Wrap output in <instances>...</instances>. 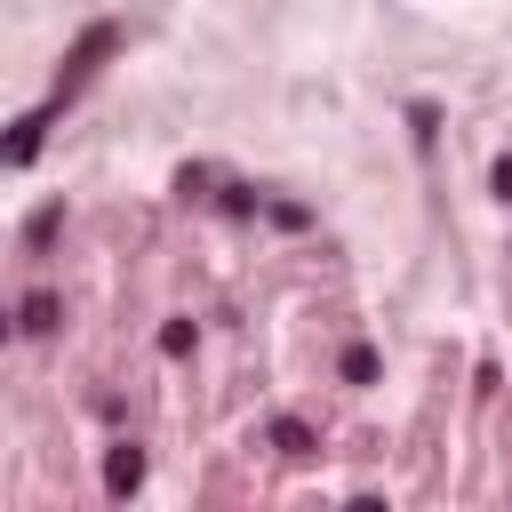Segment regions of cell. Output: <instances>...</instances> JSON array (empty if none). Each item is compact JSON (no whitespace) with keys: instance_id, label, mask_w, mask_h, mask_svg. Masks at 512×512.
<instances>
[{"instance_id":"3","label":"cell","mask_w":512,"mask_h":512,"mask_svg":"<svg viewBox=\"0 0 512 512\" xmlns=\"http://www.w3.org/2000/svg\"><path fill=\"white\" fill-rule=\"evenodd\" d=\"M136 480H144V448H112V456H104V488H112V496H128Z\"/></svg>"},{"instance_id":"4","label":"cell","mask_w":512,"mask_h":512,"mask_svg":"<svg viewBox=\"0 0 512 512\" xmlns=\"http://www.w3.org/2000/svg\"><path fill=\"white\" fill-rule=\"evenodd\" d=\"M272 440H280V448H288V456H312V432H304V424H296V416H280V424H272Z\"/></svg>"},{"instance_id":"5","label":"cell","mask_w":512,"mask_h":512,"mask_svg":"<svg viewBox=\"0 0 512 512\" xmlns=\"http://www.w3.org/2000/svg\"><path fill=\"white\" fill-rule=\"evenodd\" d=\"M344 376H352V384H368V376H376V352H368V344H352V352H344Z\"/></svg>"},{"instance_id":"6","label":"cell","mask_w":512,"mask_h":512,"mask_svg":"<svg viewBox=\"0 0 512 512\" xmlns=\"http://www.w3.org/2000/svg\"><path fill=\"white\" fill-rule=\"evenodd\" d=\"M160 352H192V320H168L160 328Z\"/></svg>"},{"instance_id":"7","label":"cell","mask_w":512,"mask_h":512,"mask_svg":"<svg viewBox=\"0 0 512 512\" xmlns=\"http://www.w3.org/2000/svg\"><path fill=\"white\" fill-rule=\"evenodd\" d=\"M488 184H496V200H512V160H496V176H488Z\"/></svg>"},{"instance_id":"1","label":"cell","mask_w":512,"mask_h":512,"mask_svg":"<svg viewBox=\"0 0 512 512\" xmlns=\"http://www.w3.org/2000/svg\"><path fill=\"white\" fill-rule=\"evenodd\" d=\"M112 48H120V24H104V16H96V24L64 48V64H56V104H72V96L104 72V56H112Z\"/></svg>"},{"instance_id":"2","label":"cell","mask_w":512,"mask_h":512,"mask_svg":"<svg viewBox=\"0 0 512 512\" xmlns=\"http://www.w3.org/2000/svg\"><path fill=\"white\" fill-rule=\"evenodd\" d=\"M56 112H64V104H56V96H48V104H40V112H24V120H16V128H8V136H0V168H24V160H32V152H40V136H48V120H56Z\"/></svg>"}]
</instances>
